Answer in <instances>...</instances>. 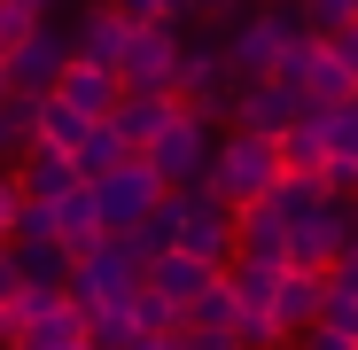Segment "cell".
<instances>
[{"label": "cell", "instance_id": "obj_27", "mask_svg": "<svg viewBox=\"0 0 358 350\" xmlns=\"http://www.w3.org/2000/svg\"><path fill=\"white\" fill-rule=\"evenodd\" d=\"M296 8H304V24L327 39L335 24H350V16H358V0H296Z\"/></svg>", "mask_w": 358, "mask_h": 350}, {"label": "cell", "instance_id": "obj_8", "mask_svg": "<svg viewBox=\"0 0 358 350\" xmlns=\"http://www.w3.org/2000/svg\"><path fill=\"white\" fill-rule=\"evenodd\" d=\"M171 47H179V24H164V16L133 24V31H125V63H117V78H125V86H164V94H171Z\"/></svg>", "mask_w": 358, "mask_h": 350}, {"label": "cell", "instance_id": "obj_38", "mask_svg": "<svg viewBox=\"0 0 358 350\" xmlns=\"http://www.w3.org/2000/svg\"><path fill=\"white\" fill-rule=\"evenodd\" d=\"M24 8H39V16H47V8H55V0H24Z\"/></svg>", "mask_w": 358, "mask_h": 350}, {"label": "cell", "instance_id": "obj_14", "mask_svg": "<svg viewBox=\"0 0 358 350\" xmlns=\"http://www.w3.org/2000/svg\"><path fill=\"white\" fill-rule=\"evenodd\" d=\"M55 233H63V249L71 257H86L94 242H101V195H94V180H71L63 195H55Z\"/></svg>", "mask_w": 358, "mask_h": 350}, {"label": "cell", "instance_id": "obj_5", "mask_svg": "<svg viewBox=\"0 0 358 350\" xmlns=\"http://www.w3.org/2000/svg\"><path fill=\"white\" fill-rule=\"evenodd\" d=\"M94 195H101V226H109V233H125V226H141V218L164 203V180L148 171V156L133 148L117 171H101V180H94Z\"/></svg>", "mask_w": 358, "mask_h": 350}, {"label": "cell", "instance_id": "obj_24", "mask_svg": "<svg viewBox=\"0 0 358 350\" xmlns=\"http://www.w3.org/2000/svg\"><path fill=\"white\" fill-rule=\"evenodd\" d=\"M16 265L24 280H71V249H63V233H16Z\"/></svg>", "mask_w": 358, "mask_h": 350}, {"label": "cell", "instance_id": "obj_19", "mask_svg": "<svg viewBox=\"0 0 358 350\" xmlns=\"http://www.w3.org/2000/svg\"><path fill=\"white\" fill-rule=\"evenodd\" d=\"M55 94H63V101H78V109H94V117H109V109H117V94H125V78L71 54V63H63V78H55Z\"/></svg>", "mask_w": 358, "mask_h": 350}, {"label": "cell", "instance_id": "obj_11", "mask_svg": "<svg viewBox=\"0 0 358 350\" xmlns=\"http://www.w3.org/2000/svg\"><path fill=\"white\" fill-rule=\"evenodd\" d=\"M141 280L156 288L164 304H179V312H187V304L203 296V288L218 280V265H210V257H195V249H156V257L141 265Z\"/></svg>", "mask_w": 358, "mask_h": 350}, {"label": "cell", "instance_id": "obj_10", "mask_svg": "<svg viewBox=\"0 0 358 350\" xmlns=\"http://www.w3.org/2000/svg\"><path fill=\"white\" fill-rule=\"evenodd\" d=\"M234 327H242V304H234V288H226V272L203 288V296L187 304V312H179V335L171 342H210V350H234Z\"/></svg>", "mask_w": 358, "mask_h": 350}, {"label": "cell", "instance_id": "obj_28", "mask_svg": "<svg viewBox=\"0 0 358 350\" xmlns=\"http://www.w3.org/2000/svg\"><path fill=\"white\" fill-rule=\"evenodd\" d=\"M320 180H327V195H358V156H350V148H327Z\"/></svg>", "mask_w": 358, "mask_h": 350}, {"label": "cell", "instance_id": "obj_6", "mask_svg": "<svg viewBox=\"0 0 358 350\" xmlns=\"http://www.w3.org/2000/svg\"><path fill=\"white\" fill-rule=\"evenodd\" d=\"M218 47H226L234 78H273V63H280V0H257L242 24L218 31Z\"/></svg>", "mask_w": 358, "mask_h": 350}, {"label": "cell", "instance_id": "obj_35", "mask_svg": "<svg viewBox=\"0 0 358 350\" xmlns=\"http://www.w3.org/2000/svg\"><path fill=\"white\" fill-rule=\"evenodd\" d=\"M109 8L125 16V24H148V16H164V0H109Z\"/></svg>", "mask_w": 358, "mask_h": 350}, {"label": "cell", "instance_id": "obj_26", "mask_svg": "<svg viewBox=\"0 0 358 350\" xmlns=\"http://www.w3.org/2000/svg\"><path fill=\"white\" fill-rule=\"evenodd\" d=\"M133 319H141V342H148V350H164V342L179 335V304H164L148 280L133 288Z\"/></svg>", "mask_w": 358, "mask_h": 350}, {"label": "cell", "instance_id": "obj_1", "mask_svg": "<svg viewBox=\"0 0 358 350\" xmlns=\"http://www.w3.org/2000/svg\"><path fill=\"white\" fill-rule=\"evenodd\" d=\"M141 156H148V171H156L164 187H203V180H210V156H218V140H210V125H203V117H195L187 101H179V109L164 117V125L141 140Z\"/></svg>", "mask_w": 358, "mask_h": 350}, {"label": "cell", "instance_id": "obj_12", "mask_svg": "<svg viewBox=\"0 0 358 350\" xmlns=\"http://www.w3.org/2000/svg\"><path fill=\"white\" fill-rule=\"evenodd\" d=\"M125 16H117L109 8V0H86V8H78V24H71V54H78V63H101V71H117V63H125Z\"/></svg>", "mask_w": 358, "mask_h": 350}, {"label": "cell", "instance_id": "obj_33", "mask_svg": "<svg viewBox=\"0 0 358 350\" xmlns=\"http://www.w3.org/2000/svg\"><path fill=\"white\" fill-rule=\"evenodd\" d=\"M327 47H335V54H343V63L358 71V16H350V24H335V31H327Z\"/></svg>", "mask_w": 358, "mask_h": 350}, {"label": "cell", "instance_id": "obj_29", "mask_svg": "<svg viewBox=\"0 0 358 350\" xmlns=\"http://www.w3.org/2000/svg\"><path fill=\"white\" fill-rule=\"evenodd\" d=\"M327 140H335V148H350V156H358V94H350V101H335V109H327Z\"/></svg>", "mask_w": 358, "mask_h": 350}, {"label": "cell", "instance_id": "obj_23", "mask_svg": "<svg viewBox=\"0 0 358 350\" xmlns=\"http://www.w3.org/2000/svg\"><path fill=\"white\" fill-rule=\"evenodd\" d=\"M86 125H94V109H78V101H63V94H39V133L31 140H55V148H78L86 140Z\"/></svg>", "mask_w": 358, "mask_h": 350}, {"label": "cell", "instance_id": "obj_25", "mask_svg": "<svg viewBox=\"0 0 358 350\" xmlns=\"http://www.w3.org/2000/svg\"><path fill=\"white\" fill-rule=\"evenodd\" d=\"M86 342H101V350H141L133 296H117V304H94V312H86Z\"/></svg>", "mask_w": 358, "mask_h": 350}, {"label": "cell", "instance_id": "obj_30", "mask_svg": "<svg viewBox=\"0 0 358 350\" xmlns=\"http://www.w3.org/2000/svg\"><path fill=\"white\" fill-rule=\"evenodd\" d=\"M16 210H24V180H16V163H0V242L16 233Z\"/></svg>", "mask_w": 358, "mask_h": 350}, {"label": "cell", "instance_id": "obj_9", "mask_svg": "<svg viewBox=\"0 0 358 350\" xmlns=\"http://www.w3.org/2000/svg\"><path fill=\"white\" fill-rule=\"evenodd\" d=\"M296 109H304V94H296L288 78H234V109H226V117H234L242 133H280Z\"/></svg>", "mask_w": 358, "mask_h": 350}, {"label": "cell", "instance_id": "obj_7", "mask_svg": "<svg viewBox=\"0 0 358 350\" xmlns=\"http://www.w3.org/2000/svg\"><path fill=\"white\" fill-rule=\"evenodd\" d=\"M63 63H71V31L55 24V16H39L31 39L8 47V86H16V94H47L55 78H63Z\"/></svg>", "mask_w": 358, "mask_h": 350}, {"label": "cell", "instance_id": "obj_3", "mask_svg": "<svg viewBox=\"0 0 358 350\" xmlns=\"http://www.w3.org/2000/svg\"><path fill=\"white\" fill-rule=\"evenodd\" d=\"M273 180H280L273 133H242V125H234V133L218 140V156H210V187H218L226 203H257V195H273Z\"/></svg>", "mask_w": 358, "mask_h": 350}, {"label": "cell", "instance_id": "obj_17", "mask_svg": "<svg viewBox=\"0 0 358 350\" xmlns=\"http://www.w3.org/2000/svg\"><path fill=\"white\" fill-rule=\"evenodd\" d=\"M234 249H250V257H280L288 265V218L257 195V203H234Z\"/></svg>", "mask_w": 358, "mask_h": 350}, {"label": "cell", "instance_id": "obj_15", "mask_svg": "<svg viewBox=\"0 0 358 350\" xmlns=\"http://www.w3.org/2000/svg\"><path fill=\"white\" fill-rule=\"evenodd\" d=\"M273 148H280V171H320V163H327V148H335V140H327V109H312V101H304V109H296L288 125L273 133Z\"/></svg>", "mask_w": 358, "mask_h": 350}, {"label": "cell", "instance_id": "obj_20", "mask_svg": "<svg viewBox=\"0 0 358 350\" xmlns=\"http://www.w3.org/2000/svg\"><path fill=\"white\" fill-rule=\"evenodd\" d=\"M171 109H179V94H164V86H125L109 117H117V133H125V140L141 148V140H148V133L164 125V117H171Z\"/></svg>", "mask_w": 358, "mask_h": 350}, {"label": "cell", "instance_id": "obj_16", "mask_svg": "<svg viewBox=\"0 0 358 350\" xmlns=\"http://www.w3.org/2000/svg\"><path fill=\"white\" fill-rule=\"evenodd\" d=\"M16 180H24V195H39V203H55L71 180H78V163H71V148H55V140H24V156H16Z\"/></svg>", "mask_w": 358, "mask_h": 350}, {"label": "cell", "instance_id": "obj_18", "mask_svg": "<svg viewBox=\"0 0 358 350\" xmlns=\"http://www.w3.org/2000/svg\"><path fill=\"white\" fill-rule=\"evenodd\" d=\"M16 342H24V350H86V312L63 296V304H47L39 319H24Z\"/></svg>", "mask_w": 358, "mask_h": 350}, {"label": "cell", "instance_id": "obj_34", "mask_svg": "<svg viewBox=\"0 0 358 350\" xmlns=\"http://www.w3.org/2000/svg\"><path fill=\"white\" fill-rule=\"evenodd\" d=\"M16 280H24V265H16V249H8V242H0V304L16 296Z\"/></svg>", "mask_w": 358, "mask_h": 350}, {"label": "cell", "instance_id": "obj_32", "mask_svg": "<svg viewBox=\"0 0 358 350\" xmlns=\"http://www.w3.org/2000/svg\"><path fill=\"white\" fill-rule=\"evenodd\" d=\"M327 288H343V296H358V249H343V257L327 265Z\"/></svg>", "mask_w": 358, "mask_h": 350}, {"label": "cell", "instance_id": "obj_37", "mask_svg": "<svg viewBox=\"0 0 358 350\" xmlns=\"http://www.w3.org/2000/svg\"><path fill=\"white\" fill-rule=\"evenodd\" d=\"M0 94H8V54H0Z\"/></svg>", "mask_w": 358, "mask_h": 350}, {"label": "cell", "instance_id": "obj_4", "mask_svg": "<svg viewBox=\"0 0 358 350\" xmlns=\"http://www.w3.org/2000/svg\"><path fill=\"white\" fill-rule=\"evenodd\" d=\"M343 249H358V195H327L312 218L288 226V265H335Z\"/></svg>", "mask_w": 358, "mask_h": 350}, {"label": "cell", "instance_id": "obj_39", "mask_svg": "<svg viewBox=\"0 0 358 350\" xmlns=\"http://www.w3.org/2000/svg\"><path fill=\"white\" fill-rule=\"evenodd\" d=\"M0 342H8V312H0Z\"/></svg>", "mask_w": 358, "mask_h": 350}, {"label": "cell", "instance_id": "obj_13", "mask_svg": "<svg viewBox=\"0 0 358 350\" xmlns=\"http://www.w3.org/2000/svg\"><path fill=\"white\" fill-rule=\"evenodd\" d=\"M320 296H327V272L320 265H280V288H273V319H280V335L296 342L312 319H320Z\"/></svg>", "mask_w": 358, "mask_h": 350}, {"label": "cell", "instance_id": "obj_22", "mask_svg": "<svg viewBox=\"0 0 358 350\" xmlns=\"http://www.w3.org/2000/svg\"><path fill=\"white\" fill-rule=\"evenodd\" d=\"M125 156H133V140L117 133V117H94V125H86V140L71 148V163H78V180H101V171H117Z\"/></svg>", "mask_w": 358, "mask_h": 350}, {"label": "cell", "instance_id": "obj_36", "mask_svg": "<svg viewBox=\"0 0 358 350\" xmlns=\"http://www.w3.org/2000/svg\"><path fill=\"white\" fill-rule=\"evenodd\" d=\"M16 156H24V133L8 125V109H0V163H16Z\"/></svg>", "mask_w": 358, "mask_h": 350}, {"label": "cell", "instance_id": "obj_31", "mask_svg": "<svg viewBox=\"0 0 358 350\" xmlns=\"http://www.w3.org/2000/svg\"><path fill=\"white\" fill-rule=\"evenodd\" d=\"M257 8V0H195V24H210V31H226V24H242Z\"/></svg>", "mask_w": 358, "mask_h": 350}, {"label": "cell", "instance_id": "obj_21", "mask_svg": "<svg viewBox=\"0 0 358 350\" xmlns=\"http://www.w3.org/2000/svg\"><path fill=\"white\" fill-rule=\"evenodd\" d=\"M350 94H358V71L320 39V47H312V71H304V101H312V109H335V101H350Z\"/></svg>", "mask_w": 358, "mask_h": 350}, {"label": "cell", "instance_id": "obj_2", "mask_svg": "<svg viewBox=\"0 0 358 350\" xmlns=\"http://www.w3.org/2000/svg\"><path fill=\"white\" fill-rule=\"evenodd\" d=\"M141 288V249L125 242V233H101V242L86 249V257H71V280H63V296L78 304V312H94V304H117V296H133Z\"/></svg>", "mask_w": 358, "mask_h": 350}]
</instances>
